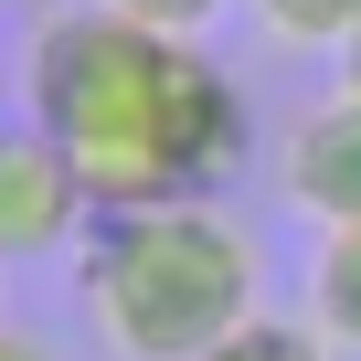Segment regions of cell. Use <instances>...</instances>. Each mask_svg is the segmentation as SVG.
Returning a JSON list of instances; mask_svg holds the SVG:
<instances>
[{"mask_svg": "<svg viewBox=\"0 0 361 361\" xmlns=\"http://www.w3.org/2000/svg\"><path fill=\"white\" fill-rule=\"evenodd\" d=\"M340 85H350V96H361V43H350V54H340Z\"/></svg>", "mask_w": 361, "mask_h": 361, "instance_id": "cell-10", "label": "cell"}, {"mask_svg": "<svg viewBox=\"0 0 361 361\" xmlns=\"http://www.w3.org/2000/svg\"><path fill=\"white\" fill-rule=\"evenodd\" d=\"M308 329L361 361V224H329L308 245Z\"/></svg>", "mask_w": 361, "mask_h": 361, "instance_id": "cell-5", "label": "cell"}, {"mask_svg": "<svg viewBox=\"0 0 361 361\" xmlns=\"http://www.w3.org/2000/svg\"><path fill=\"white\" fill-rule=\"evenodd\" d=\"M85 329L117 361H202L245 319H266V245L224 192L96 213L75 245Z\"/></svg>", "mask_w": 361, "mask_h": 361, "instance_id": "cell-2", "label": "cell"}, {"mask_svg": "<svg viewBox=\"0 0 361 361\" xmlns=\"http://www.w3.org/2000/svg\"><path fill=\"white\" fill-rule=\"evenodd\" d=\"M276 192L329 234V224H361V96L340 85V96H319L298 128H287V149H276Z\"/></svg>", "mask_w": 361, "mask_h": 361, "instance_id": "cell-4", "label": "cell"}, {"mask_svg": "<svg viewBox=\"0 0 361 361\" xmlns=\"http://www.w3.org/2000/svg\"><path fill=\"white\" fill-rule=\"evenodd\" d=\"M0 361H64V350H54L43 329H11V319H0Z\"/></svg>", "mask_w": 361, "mask_h": 361, "instance_id": "cell-9", "label": "cell"}, {"mask_svg": "<svg viewBox=\"0 0 361 361\" xmlns=\"http://www.w3.org/2000/svg\"><path fill=\"white\" fill-rule=\"evenodd\" d=\"M202 361H329V340H319L308 319H276V308H266V319H245L234 340H213Z\"/></svg>", "mask_w": 361, "mask_h": 361, "instance_id": "cell-7", "label": "cell"}, {"mask_svg": "<svg viewBox=\"0 0 361 361\" xmlns=\"http://www.w3.org/2000/svg\"><path fill=\"white\" fill-rule=\"evenodd\" d=\"M22 117L75 159L96 213L224 192L255 149V106L213 43L149 32L128 11H54L22 54Z\"/></svg>", "mask_w": 361, "mask_h": 361, "instance_id": "cell-1", "label": "cell"}, {"mask_svg": "<svg viewBox=\"0 0 361 361\" xmlns=\"http://www.w3.org/2000/svg\"><path fill=\"white\" fill-rule=\"evenodd\" d=\"M245 11L298 54H350L361 43V0H245Z\"/></svg>", "mask_w": 361, "mask_h": 361, "instance_id": "cell-6", "label": "cell"}, {"mask_svg": "<svg viewBox=\"0 0 361 361\" xmlns=\"http://www.w3.org/2000/svg\"><path fill=\"white\" fill-rule=\"evenodd\" d=\"M96 202H85V180L75 159L22 117V128H0V266H43L64 245H85Z\"/></svg>", "mask_w": 361, "mask_h": 361, "instance_id": "cell-3", "label": "cell"}, {"mask_svg": "<svg viewBox=\"0 0 361 361\" xmlns=\"http://www.w3.org/2000/svg\"><path fill=\"white\" fill-rule=\"evenodd\" d=\"M106 11H128V22H149V32H192V43H202L234 0H106Z\"/></svg>", "mask_w": 361, "mask_h": 361, "instance_id": "cell-8", "label": "cell"}]
</instances>
